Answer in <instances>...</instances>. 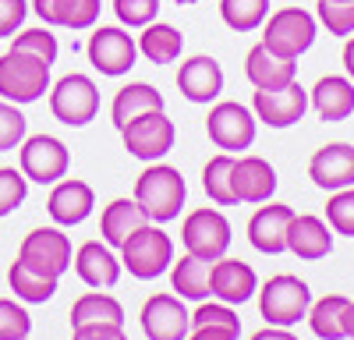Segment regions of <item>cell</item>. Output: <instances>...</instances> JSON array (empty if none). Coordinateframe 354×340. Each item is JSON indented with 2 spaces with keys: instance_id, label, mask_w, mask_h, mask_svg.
Wrapping results in <instances>:
<instances>
[{
  "instance_id": "cell-43",
  "label": "cell",
  "mask_w": 354,
  "mask_h": 340,
  "mask_svg": "<svg viewBox=\"0 0 354 340\" xmlns=\"http://www.w3.org/2000/svg\"><path fill=\"white\" fill-rule=\"evenodd\" d=\"M25 15H28L25 0H0V39H11L25 25Z\"/></svg>"
},
{
  "instance_id": "cell-2",
  "label": "cell",
  "mask_w": 354,
  "mask_h": 340,
  "mask_svg": "<svg viewBox=\"0 0 354 340\" xmlns=\"http://www.w3.org/2000/svg\"><path fill=\"white\" fill-rule=\"evenodd\" d=\"M315 36L319 21L305 8H280L262 21V46L273 50L277 57H287V61H298L301 53H308Z\"/></svg>"
},
{
  "instance_id": "cell-15",
  "label": "cell",
  "mask_w": 354,
  "mask_h": 340,
  "mask_svg": "<svg viewBox=\"0 0 354 340\" xmlns=\"http://www.w3.org/2000/svg\"><path fill=\"white\" fill-rule=\"evenodd\" d=\"M177 89L192 103H213L223 93V68L216 57L209 53H195L185 57V64L177 68Z\"/></svg>"
},
{
  "instance_id": "cell-22",
  "label": "cell",
  "mask_w": 354,
  "mask_h": 340,
  "mask_svg": "<svg viewBox=\"0 0 354 340\" xmlns=\"http://www.w3.org/2000/svg\"><path fill=\"white\" fill-rule=\"evenodd\" d=\"M75 273L82 276V283H88L93 291H106L121 280V259L110 252V245L103 241H85L78 252H75Z\"/></svg>"
},
{
  "instance_id": "cell-47",
  "label": "cell",
  "mask_w": 354,
  "mask_h": 340,
  "mask_svg": "<svg viewBox=\"0 0 354 340\" xmlns=\"http://www.w3.org/2000/svg\"><path fill=\"white\" fill-rule=\"evenodd\" d=\"M344 71H347V78L354 82V36L344 39Z\"/></svg>"
},
{
  "instance_id": "cell-36",
  "label": "cell",
  "mask_w": 354,
  "mask_h": 340,
  "mask_svg": "<svg viewBox=\"0 0 354 340\" xmlns=\"http://www.w3.org/2000/svg\"><path fill=\"white\" fill-rule=\"evenodd\" d=\"M11 50H21V53H32L39 57L43 64L53 68L57 53H61V46H57V36L50 32V28H18V36H11Z\"/></svg>"
},
{
  "instance_id": "cell-29",
  "label": "cell",
  "mask_w": 354,
  "mask_h": 340,
  "mask_svg": "<svg viewBox=\"0 0 354 340\" xmlns=\"http://www.w3.org/2000/svg\"><path fill=\"white\" fill-rule=\"evenodd\" d=\"M138 43V53L145 57L149 64H174L177 57H181V50H185V39H181V32L170 25V21H149L142 28V36L135 39Z\"/></svg>"
},
{
  "instance_id": "cell-34",
  "label": "cell",
  "mask_w": 354,
  "mask_h": 340,
  "mask_svg": "<svg viewBox=\"0 0 354 340\" xmlns=\"http://www.w3.org/2000/svg\"><path fill=\"white\" fill-rule=\"evenodd\" d=\"M220 18L234 32H255L270 18V0H220Z\"/></svg>"
},
{
  "instance_id": "cell-28",
  "label": "cell",
  "mask_w": 354,
  "mask_h": 340,
  "mask_svg": "<svg viewBox=\"0 0 354 340\" xmlns=\"http://www.w3.org/2000/svg\"><path fill=\"white\" fill-rule=\"evenodd\" d=\"M209 259H198V255L185 252L181 259L170 270V287L181 301H205L209 298Z\"/></svg>"
},
{
  "instance_id": "cell-20",
  "label": "cell",
  "mask_w": 354,
  "mask_h": 340,
  "mask_svg": "<svg viewBox=\"0 0 354 340\" xmlns=\"http://www.w3.org/2000/svg\"><path fill=\"white\" fill-rule=\"evenodd\" d=\"M294 220V209L290 206H280V202H270L255 209V216L248 220V241L255 252L262 255H280L287 252V227Z\"/></svg>"
},
{
  "instance_id": "cell-11",
  "label": "cell",
  "mask_w": 354,
  "mask_h": 340,
  "mask_svg": "<svg viewBox=\"0 0 354 340\" xmlns=\"http://www.w3.org/2000/svg\"><path fill=\"white\" fill-rule=\"evenodd\" d=\"M181 241H185V252L198 255V259L216 263V259H223L227 248H230V220L220 209L202 206V209L185 216Z\"/></svg>"
},
{
  "instance_id": "cell-25",
  "label": "cell",
  "mask_w": 354,
  "mask_h": 340,
  "mask_svg": "<svg viewBox=\"0 0 354 340\" xmlns=\"http://www.w3.org/2000/svg\"><path fill=\"white\" fill-rule=\"evenodd\" d=\"M245 78L255 85V89H280V85L298 78V64L287 61V57H277L262 43H255L245 57Z\"/></svg>"
},
{
  "instance_id": "cell-30",
  "label": "cell",
  "mask_w": 354,
  "mask_h": 340,
  "mask_svg": "<svg viewBox=\"0 0 354 340\" xmlns=\"http://www.w3.org/2000/svg\"><path fill=\"white\" fill-rule=\"evenodd\" d=\"M351 298L344 294H326L308 305V326L319 340H347V330H344V312H347Z\"/></svg>"
},
{
  "instance_id": "cell-14",
  "label": "cell",
  "mask_w": 354,
  "mask_h": 340,
  "mask_svg": "<svg viewBox=\"0 0 354 340\" xmlns=\"http://www.w3.org/2000/svg\"><path fill=\"white\" fill-rule=\"evenodd\" d=\"M142 333L149 340H185L192 330V312L177 294H153L142 305Z\"/></svg>"
},
{
  "instance_id": "cell-23",
  "label": "cell",
  "mask_w": 354,
  "mask_h": 340,
  "mask_svg": "<svg viewBox=\"0 0 354 340\" xmlns=\"http://www.w3.org/2000/svg\"><path fill=\"white\" fill-rule=\"evenodd\" d=\"M308 106L322 121H347L354 113V82L347 75H322L308 93Z\"/></svg>"
},
{
  "instance_id": "cell-24",
  "label": "cell",
  "mask_w": 354,
  "mask_h": 340,
  "mask_svg": "<svg viewBox=\"0 0 354 340\" xmlns=\"http://www.w3.org/2000/svg\"><path fill=\"white\" fill-rule=\"evenodd\" d=\"M100 0H32V11L39 15L43 25H61L85 32L100 21Z\"/></svg>"
},
{
  "instance_id": "cell-44",
  "label": "cell",
  "mask_w": 354,
  "mask_h": 340,
  "mask_svg": "<svg viewBox=\"0 0 354 340\" xmlns=\"http://www.w3.org/2000/svg\"><path fill=\"white\" fill-rule=\"evenodd\" d=\"M71 340H128L124 326H113V323H93V326H75Z\"/></svg>"
},
{
  "instance_id": "cell-1",
  "label": "cell",
  "mask_w": 354,
  "mask_h": 340,
  "mask_svg": "<svg viewBox=\"0 0 354 340\" xmlns=\"http://www.w3.org/2000/svg\"><path fill=\"white\" fill-rule=\"evenodd\" d=\"M185 198H188L185 178H181V170L170 167V163H160V160L149 163L135 181V202L145 209V216L153 223L177 220L185 209Z\"/></svg>"
},
{
  "instance_id": "cell-8",
  "label": "cell",
  "mask_w": 354,
  "mask_h": 340,
  "mask_svg": "<svg viewBox=\"0 0 354 340\" xmlns=\"http://www.w3.org/2000/svg\"><path fill=\"white\" fill-rule=\"evenodd\" d=\"M255 131H259V121L255 113L238 103V100H220L213 103L209 117H205V135L213 138V146L223 149V153H241L255 142Z\"/></svg>"
},
{
  "instance_id": "cell-21",
  "label": "cell",
  "mask_w": 354,
  "mask_h": 340,
  "mask_svg": "<svg viewBox=\"0 0 354 340\" xmlns=\"http://www.w3.org/2000/svg\"><path fill=\"white\" fill-rule=\"evenodd\" d=\"M287 252H294L298 259L315 263V259H326L333 252V231L326 220H319L312 213H294L290 227H287Z\"/></svg>"
},
{
  "instance_id": "cell-33",
  "label": "cell",
  "mask_w": 354,
  "mask_h": 340,
  "mask_svg": "<svg viewBox=\"0 0 354 340\" xmlns=\"http://www.w3.org/2000/svg\"><path fill=\"white\" fill-rule=\"evenodd\" d=\"M8 283H11L15 298H21V301H28V305H43V301H50V298L57 294V280H53V276H43V273H36V270H28V266L18 263V259H15V266L8 270Z\"/></svg>"
},
{
  "instance_id": "cell-10",
  "label": "cell",
  "mask_w": 354,
  "mask_h": 340,
  "mask_svg": "<svg viewBox=\"0 0 354 340\" xmlns=\"http://www.w3.org/2000/svg\"><path fill=\"white\" fill-rule=\"evenodd\" d=\"M121 138H124V149L135 160L156 163V160H163L174 149L177 131H174V121L167 117L163 110H149V113H138L135 121H128L121 128Z\"/></svg>"
},
{
  "instance_id": "cell-49",
  "label": "cell",
  "mask_w": 354,
  "mask_h": 340,
  "mask_svg": "<svg viewBox=\"0 0 354 340\" xmlns=\"http://www.w3.org/2000/svg\"><path fill=\"white\" fill-rule=\"evenodd\" d=\"M170 4H177V8H188V4H198V0H170Z\"/></svg>"
},
{
  "instance_id": "cell-50",
  "label": "cell",
  "mask_w": 354,
  "mask_h": 340,
  "mask_svg": "<svg viewBox=\"0 0 354 340\" xmlns=\"http://www.w3.org/2000/svg\"><path fill=\"white\" fill-rule=\"evenodd\" d=\"M25 340H28V337H25Z\"/></svg>"
},
{
  "instance_id": "cell-45",
  "label": "cell",
  "mask_w": 354,
  "mask_h": 340,
  "mask_svg": "<svg viewBox=\"0 0 354 340\" xmlns=\"http://www.w3.org/2000/svg\"><path fill=\"white\" fill-rule=\"evenodd\" d=\"M185 340H238V333L223 326H192Z\"/></svg>"
},
{
  "instance_id": "cell-5",
  "label": "cell",
  "mask_w": 354,
  "mask_h": 340,
  "mask_svg": "<svg viewBox=\"0 0 354 340\" xmlns=\"http://www.w3.org/2000/svg\"><path fill=\"white\" fill-rule=\"evenodd\" d=\"M174 266V241L156 223H145L121 245V270H128L135 280H156Z\"/></svg>"
},
{
  "instance_id": "cell-3",
  "label": "cell",
  "mask_w": 354,
  "mask_h": 340,
  "mask_svg": "<svg viewBox=\"0 0 354 340\" xmlns=\"http://www.w3.org/2000/svg\"><path fill=\"white\" fill-rule=\"evenodd\" d=\"M50 64H43L39 57L21 53V50H8L0 53V100L8 103H36L43 100V93H50Z\"/></svg>"
},
{
  "instance_id": "cell-46",
  "label": "cell",
  "mask_w": 354,
  "mask_h": 340,
  "mask_svg": "<svg viewBox=\"0 0 354 340\" xmlns=\"http://www.w3.org/2000/svg\"><path fill=\"white\" fill-rule=\"evenodd\" d=\"M252 340H298V337H294L287 326H266V330H259Z\"/></svg>"
},
{
  "instance_id": "cell-40",
  "label": "cell",
  "mask_w": 354,
  "mask_h": 340,
  "mask_svg": "<svg viewBox=\"0 0 354 340\" xmlns=\"http://www.w3.org/2000/svg\"><path fill=\"white\" fill-rule=\"evenodd\" d=\"M113 15L128 28H145L149 21H156L160 0H113Z\"/></svg>"
},
{
  "instance_id": "cell-16",
  "label": "cell",
  "mask_w": 354,
  "mask_h": 340,
  "mask_svg": "<svg viewBox=\"0 0 354 340\" xmlns=\"http://www.w3.org/2000/svg\"><path fill=\"white\" fill-rule=\"evenodd\" d=\"M308 178L322 191H340L354 185V146L347 142H330V146L315 149L308 160Z\"/></svg>"
},
{
  "instance_id": "cell-42",
  "label": "cell",
  "mask_w": 354,
  "mask_h": 340,
  "mask_svg": "<svg viewBox=\"0 0 354 340\" xmlns=\"http://www.w3.org/2000/svg\"><path fill=\"white\" fill-rule=\"evenodd\" d=\"M192 326H223V330L241 333V319L234 316V308L223 305V301H202L192 312Z\"/></svg>"
},
{
  "instance_id": "cell-4",
  "label": "cell",
  "mask_w": 354,
  "mask_h": 340,
  "mask_svg": "<svg viewBox=\"0 0 354 340\" xmlns=\"http://www.w3.org/2000/svg\"><path fill=\"white\" fill-rule=\"evenodd\" d=\"M308 305H312V291L308 283L290 276V273H280V276H270L259 291V312L270 326H298L305 316H308Z\"/></svg>"
},
{
  "instance_id": "cell-7",
  "label": "cell",
  "mask_w": 354,
  "mask_h": 340,
  "mask_svg": "<svg viewBox=\"0 0 354 340\" xmlns=\"http://www.w3.org/2000/svg\"><path fill=\"white\" fill-rule=\"evenodd\" d=\"M68 167H71V153L61 138L53 135H32V138H21L18 146V170L36 181V185H57L61 178H68Z\"/></svg>"
},
{
  "instance_id": "cell-13",
  "label": "cell",
  "mask_w": 354,
  "mask_h": 340,
  "mask_svg": "<svg viewBox=\"0 0 354 340\" xmlns=\"http://www.w3.org/2000/svg\"><path fill=\"white\" fill-rule=\"evenodd\" d=\"M308 110V89H301L298 78L280 85V89H255L252 96V113L255 121L270 124V128H290L305 117Z\"/></svg>"
},
{
  "instance_id": "cell-6",
  "label": "cell",
  "mask_w": 354,
  "mask_h": 340,
  "mask_svg": "<svg viewBox=\"0 0 354 340\" xmlns=\"http://www.w3.org/2000/svg\"><path fill=\"white\" fill-rule=\"evenodd\" d=\"M50 113L68 128H85L100 113V89L88 75H64L50 85Z\"/></svg>"
},
{
  "instance_id": "cell-17",
  "label": "cell",
  "mask_w": 354,
  "mask_h": 340,
  "mask_svg": "<svg viewBox=\"0 0 354 340\" xmlns=\"http://www.w3.org/2000/svg\"><path fill=\"white\" fill-rule=\"evenodd\" d=\"M259 291V276L241 259H216L209 266V294L223 305H245Z\"/></svg>"
},
{
  "instance_id": "cell-38",
  "label": "cell",
  "mask_w": 354,
  "mask_h": 340,
  "mask_svg": "<svg viewBox=\"0 0 354 340\" xmlns=\"http://www.w3.org/2000/svg\"><path fill=\"white\" fill-rule=\"evenodd\" d=\"M28 195V178L15 167H0V216L15 213Z\"/></svg>"
},
{
  "instance_id": "cell-32",
  "label": "cell",
  "mask_w": 354,
  "mask_h": 340,
  "mask_svg": "<svg viewBox=\"0 0 354 340\" xmlns=\"http://www.w3.org/2000/svg\"><path fill=\"white\" fill-rule=\"evenodd\" d=\"M230 174H234V153H220L202 167V191L213 198V206H238Z\"/></svg>"
},
{
  "instance_id": "cell-19",
  "label": "cell",
  "mask_w": 354,
  "mask_h": 340,
  "mask_svg": "<svg viewBox=\"0 0 354 340\" xmlns=\"http://www.w3.org/2000/svg\"><path fill=\"white\" fill-rule=\"evenodd\" d=\"M230 185H234L238 202H248V206L270 202L273 191H277V170L266 163L262 156H234Z\"/></svg>"
},
{
  "instance_id": "cell-39",
  "label": "cell",
  "mask_w": 354,
  "mask_h": 340,
  "mask_svg": "<svg viewBox=\"0 0 354 340\" xmlns=\"http://www.w3.org/2000/svg\"><path fill=\"white\" fill-rule=\"evenodd\" d=\"M28 333H32L28 312L11 298H0V340H25Z\"/></svg>"
},
{
  "instance_id": "cell-12",
  "label": "cell",
  "mask_w": 354,
  "mask_h": 340,
  "mask_svg": "<svg viewBox=\"0 0 354 340\" xmlns=\"http://www.w3.org/2000/svg\"><path fill=\"white\" fill-rule=\"evenodd\" d=\"M18 263H25L28 270H36L43 276L61 280L71 270V241L57 227H39V231L25 234L18 248Z\"/></svg>"
},
{
  "instance_id": "cell-31",
  "label": "cell",
  "mask_w": 354,
  "mask_h": 340,
  "mask_svg": "<svg viewBox=\"0 0 354 340\" xmlns=\"http://www.w3.org/2000/svg\"><path fill=\"white\" fill-rule=\"evenodd\" d=\"M93 323H113V326H124V308L113 294L103 291H88L71 305V330L75 326H93Z\"/></svg>"
},
{
  "instance_id": "cell-35",
  "label": "cell",
  "mask_w": 354,
  "mask_h": 340,
  "mask_svg": "<svg viewBox=\"0 0 354 340\" xmlns=\"http://www.w3.org/2000/svg\"><path fill=\"white\" fill-rule=\"evenodd\" d=\"M315 21L326 28L330 36H354V0H319L315 4Z\"/></svg>"
},
{
  "instance_id": "cell-48",
  "label": "cell",
  "mask_w": 354,
  "mask_h": 340,
  "mask_svg": "<svg viewBox=\"0 0 354 340\" xmlns=\"http://www.w3.org/2000/svg\"><path fill=\"white\" fill-rule=\"evenodd\" d=\"M344 330H347V340H354V301H351L347 312H344Z\"/></svg>"
},
{
  "instance_id": "cell-18",
  "label": "cell",
  "mask_w": 354,
  "mask_h": 340,
  "mask_svg": "<svg viewBox=\"0 0 354 340\" xmlns=\"http://www.w3.org/2000/svg\"><path fill=\"white\" fill-rule=\"evenodd\" d=\"M93 206H96V195L85 181L78 178H61L53 185L50 198H46V213L53 216V223L61 227H78L93 216Z\"/></svg>"
},
{
  "instance_id": "cell-37",
  "label": "cell",
  "mask_w": 354,
  "mask_h": 340,
  "mask_svg": "<svg viewBox=\"0 0 354 340\" xmlns=\"http://www.w3.org/2000/svg\"><path fill=\"white\" fill-rule=\"evenodd\" d=\"M326 223H330L333 234L354 238V185L330 195V202H326Z\"/></svg>"
},
{
  "instance_id": "cell-27",
  "label": "cell",
  "mask_w": 354,
  "mask_h": 340,
  "mask_svg": "<svg viewBox=\"0 0 354 340\" xmlns=\"http://www.w3.org/2000/svg\"><path fill=\"white\" fill-rule=\"evenodd\" d=\"M149 110H163V93L153 89L149 82H128L124 89H117V96L110 103L113 128L121 131L128 121H135L138 113H149Z\"/></svg>"
},
{
  "instance_id": "cell-9",
  "label": "cell",
  "mask_w": 354,
  "mask_h": 340,
  "mask_svg": "<svg viewBox=\"0 0 354 340\" xmlns=\"http://www.w3.org/2000/svg\"><path fill=\"white\" fill-rule=\"evenodd\" d=\"M88 53V64H93L100 75L106 78H121L135 68V57H138V43L135 36H128L121 25H100L93 28V36L85 43Z\"/></svg>"
},
{
  "instance_id": "cell-41",
  "label": "cell",
  "mask_w": 354,
  "mask_h": 340,
  "mask_svg": "<svg viewBox=\"0 0 354 340\" xmlns=\"http://www.w3.org/2000/svg\"><path fill=\"white\" fill-rule=\"evenodd\" d=\"M25 138V113L18 110V103L0 100V153L18 149Z\"/></svg>"
},
{
  "instance_id": "cell-26",
  "label": "cell",
  "mask_w": 354,
  "mask_h": 340,
  "mask_svg": "<svg viewBox=\"0 0 354 340\" xmlns=\"http://www.w3.org/2000/svg\"><path fill=\"white\" fill-rule=\"evenodd\" d=\"M145 223H153V220L145 216V209L135 202V198H113V202L103 209V216H100V234H103V241L110 248H121Z\"/></svg>"
}]
</instances>
